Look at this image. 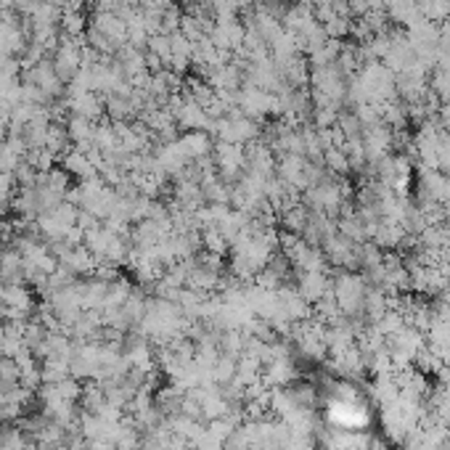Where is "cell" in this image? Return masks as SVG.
I'll list each match as a JSON object with an SVG mask.
<instances>
[{"label":"cell","instance_id":"1","mask_svg":"<svg viewBox=\"0 0 450 450\" xmlns=\"http://www.w3.org/2000/svg\"><path fill=\"white\" fill-rule=\"evenodd\" d=\"M8 132H11V127H8V122L0 120V143H6V138H8Z\"/></svg>","mask_w":450,"mask_h":450}]
</instances>
